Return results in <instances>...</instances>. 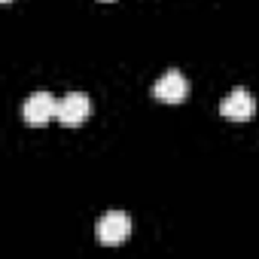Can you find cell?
I'll use <instances>...</instances> for the list:
<instances>
[{
  "label": "cell",
  "mask_w": 259,
  "mask_h": 259,
  "mask_svg": "<svg viewBox=\"0 0 259 259\" xmlns=\"http://www.w3.org/2000/svg\"><path fill=\"white\" fill-rule=\"evenodd\" d=\"M104 4H110V0H104Z\"/></svg>",
  "instance_id": "obj_7"
},
{
  "label": "cell",
  "mask_w": 259,
  "mask_h": 259,
  "mask_svg": "<svg viewBox=\"0 0 259 259\" xmlns=\"http://www.w3.org/2000/svg\"><path fill=\"white\" fill-rule=\"evenodd\" d=\"M4 4H10V0H4Z\"/></svg>",
  "instance_id": "obj_6"
},
{
  "label": "cell",
  "mask_w": 259,
  "mask_h": 259,
  "mask_svg": "<svg viewBox=\"0 0 259 259\" xmlns=\"http://www.w3.org/2000/svg\"><path fill=\"white\" fill-rule=\"evenodd\" d=\"M95 235L104 247H116V244H125L128 235H132V220H128V213L122 210H107L98 226H95Z\"/></svg>",
  "instance_id": "obj_1"
},
{
  "label": "cell",
  "mask_w": 259,
  "mask_h": 259,
  "mask_svg": "<svg viewBox=\"0 0 259 259\" xmlns=\"http://www.w3.org/2000/svg\"><path fill=\"white\" fill-rule=\"evenodd\" d=\"M22 119L34 128L46 125L49 119H58V98L52 92H34L25 104H22Z\"/></svg>",
  "instance_id": "obj_2"
},
{
  "label": "cell",
  "mask_w": 259,
  "mask_h": 259,
  "mask_svg": "<svg viewBox=\"0 0 259 259\" xmlns=\"http://www.w3.org/2000/svg\"><path fill=\"white\" fill-rule=\"evenodd\" d=\"M92 113V101L85 92H67L61 101H58V122L64 128H76L89 119Z\"/></svg>",
  "instance_id": "obj_3"
},
{
  "label": "cell",
  "mask_w": 259,
  "mask_h": 259,
  "mask_svg": "<svg viewBox=\"0 0 259 259\" xmlns=\"http://www.w3.org/2000/svg\"><path fill=\"white\" fill-rule=\"evenodd\" d=\"M253 113H256V101L247 89H232L229 98L220 104V116H226L232 122H247V119H253Z\"/></svg>",
  "instance_id": "obj_5"
},
{
  "label": "cell",
  "mask_w": 259,
  "mask_h": 259,
  "mask_svg": "<svg viewBox=\"0 0 259 259\" xmlns=\"http://www.w3.org/2000/svg\"><path fill=\"white\" fill-rule=\"evenodd\" d=\"M153 98L162 101V104H180L189 98V79L180 73V70H168L165 76L156 79L153 85Z\"/></svg>",
  "instance_id": "obj_4"
}]
</instances>
